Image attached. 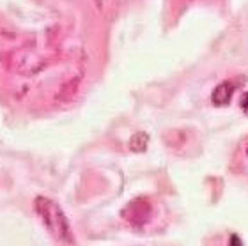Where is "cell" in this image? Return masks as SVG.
<instances>
[{
	"label": "cell",
	"mask_w": 248,
	"mask_h": 246,
	"mask_svg": "<svg viewBox=\"0 0 248 246\" xmlns=\"http://www.w3.org/2000/svg\"><path fill=\"white\" fill-rule=\"evenodd\" d=\"M34 209H36L39 220L43 221L45 229L48 234L52 236L57 246H78L75 234H73L69 221H67L64 211L59 207L57 202L46 199V197H37L34 202Z\"/></svg>",
	"instance_id": "obj_1"
},
{
	"label": "cell",
	"mask_w": 248,
	"mask_h": 246,
	"mask_svg": "<svg viewBox=\"0 0 248 246\" xmlns=\"http://www.w3.org/2000/svg\"><path fill=\"white\" fill-rule=\"evenodd\" d=\"M153 216V205L145 199L131 200L123 209V218L133 227H144Z\"/></svg>",
	"instance_id": "obj_2"
},
{
	"label": "cell",
	"mask_w": 248,
	"mask_h": 246,
	"mask_svg": "<svg viewBox=\"0 0 248 246\" xmlns=\"http://www.w3.org/2000/svg\"><path fill=\"white\" fill-rule=\"evenodd\" d=\"M234 91H236V83L231 82V80L218 83L217 89H215V91H213V94H211L213 105H217V107L229 105V103H231V99H232Z\"/></svg>",
	"instance_id": "obj_3"
},
{
	"label": "cell",
	"mask_w": 248,
	"mask_h": 246,
	"mask_svg": "<svg viewBox=\"0 0 248 246\" xmlns=\"http://www.w3.org/2000/svg\"><path fill=\"white\" fill-rule=\"evenodd\" d=\"M129 147H131V151H135V153H142V151H145V147H147V135L145 133L133 135L131 140H129Z\"/></svg>",
	"instance_id": "obj_4"
},
{
	"label": "cell",
	"mask_w": 248,
	"mask_h": 246,
	"mask_svg": "<svg viewBox=\"0 0 248 246\" xmlns=\"http://www.w3.org/2000/svg\"><path fill=\"white\" fill-rule=\"evenodd\" d=\"M239 105H241V110L248 115V92L243 94V98H241V103H239Z\"/></svg>",
	"instance_id": "obj_5"
},
{
	"label": "cell",
	"mask_w": 248,
	"mask_h": 246,
	"mask_svg": "<svg viewBox=\"0 0 248 246\" xmlns=\"http://www.w3.org/2000/svg\"><path fill=\"white\" fill-rule=\"evenodd\" d=\"M229 246H243V245H241V239H239L238 236H232L231 237V245Z\"/></svg>",
	"instance_id": "obj_6"
},
{
	"label": "cell",
	"mask_w": 248,
	"mask_h": 246,
	"mask_svg": "<svg viewBox=\"0 0 248 246\" xmlns=\"http://www.w3.org/2000/svg\"><path fill=\"white\" fill-rule=\"evenodd\" d=\"M247 154H248V145H247Z\"/></svg>",
	"instance_id": "obj_7"
}]
</instances>
